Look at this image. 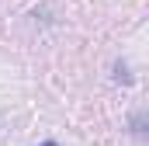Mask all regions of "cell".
Segmentation results:
<instances>
[{
    "instance_id": "cell-1",
    "label": "cell",
    "mask_w": 149,
    "mask_h": 146,
    "mask_svg": "<svg viewBox=\"0 0 149 146\" xmlns=\"http://www.w3.org/2000/svg\"><path fill=\"white\" fill-rule=\"evenodd\" d=\"M114 80H118V84H132V73H128L125 63H114Z\"/></svg>"
},
{
    "instance_id": "cell-2",
    "label": "cell",
    "mask_w": 149,
    "mask_h": 146,
    "mask_svg": "<svg viewBox=\"0 0 149 146\" xmlns=\"http://www.w3.org/2000/svg\"><path fill=\"white\" fill-rule=\"evenodd\" d=\"M142 125H146V115H142V111H139V115H135V118H132V132H135V136H139V139H142V132H146V129H142Z\"/></svg>"
},
{
    "instance_id": "cell-3",
    "label": "cell",
    "mask_w": 149,
    "mask_h": 146,
    "mask_svg": "<svg viewBox=\"0 0 149 146\" xmlns=\"http://www.w3.org/2000/svg\"><path fill=\"white\" fill-rule=\"evenodd\" d=\"M38 146H59V143H52V139H45V143H38Z\"/></svg>"
}]
</instances>
